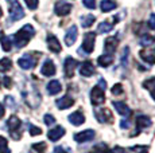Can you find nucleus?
<instances>
[{
    "label": "nucleus",
    "mask_w": 155,
    "mask_h": 153,
    "mask_svg": "<svg viewBox=\"0 0 155 153\" xmlns=\"http://www.w3.org/2000/svg\"><path fill=\"white\" fill-rule=\"evenodd\" d=\"M94 117L100 123H111L113 121V116L111 110L107 108H97L94 110Z\"/></svg>",
    "instance_id": "obj_5"
},
{
    "label": "nucleus",
    "mask_w": 155,
    "mask_h": 153,
    "mask_svg": "<svg viewBox=\"0 0 155 153\" xmlns=\"http://www.w3.org/2000/svg\"><path fill=\"white\" fill-rule=\"evenodd\" d=\"M2 82H3V85H4V86L7 87V89H10V87L12 86V81H11V78H10V76H4Z\"/></svg>",
    "instance_id": "obj_41"
},
{
    "label": "nucleus",
    "mask_w": 155,
    "mask_h": 153,
    "mask_svg": "<svg viewBox=\"0 0 155 153\" xmlns=\"http://www.w3.org/2000/svg\"><path fill=\"white\" fill-rule=\"evenodd\" d=\"M135 122H136V126H138L139 129H147V128H150V126L153 125V120H151L150 117H147V116H143V114L136 116Z\"/></svg>",
    "instance_id": "obj_17"
},
{
    "label": "nucleus",
    "mask_w": 155,
    "mask_h": 153,
    "mask_svg": "<svg viewBox=\"0 0 155 153\" xmlns=\"http://www.w3.org/2000/svg\"><path fill=\"white\" fill-rule=\"evenodd\" d=\"M112 152H113V153H127V151H126V149L120 148V146H115Z\"/></svg>",
    "instance_id": "obj_45"
},
{
    "label": "nucleus",
    "mask_w": 155,
    "mask_h": 153,
    "mask_svg": "<svg viewBox=\"0 0 155 153\" xmlns=\"http://www.w3.org/2000/svg\"><path fill=\"white\" fill-rule=\"evenodd\" d=\"M148 27L151 30H155V14H151L150 19H148Z\"/></svg>",
    "instance_id": "obj_43"
},
{
    "label": "nucleus",
    "mask_w": 155,
    "mask_h": 153,
    "mask_svg": "<svg viewBox=\"0 0 155 153\" xmlns=\"http://www.w3.org/2000/svg\"><path fill=\"white\" fill-rule=\"evenodd\" d=\"M99 86H100V87H103V89L105 90L107 83H105V81H104V79H100V81H99Z\"/></svg>",
    "instance_id": "obj_47"
},
{
    "label": "nucleus",
    "mask_w": 155,
    "mask_h": 153,
    "mask_svg": "<svg viewBox=\"0 0 155 153\" xmlns=\"http://www.w3.org/2000/svg\"><path fill=\"white\" fill-rule=\"evenodd\" d=\"M28 130H30V134H31V136H38V134L42 133V130L34 125H28Z\"/></svg>",
    "instance_id": "obj_37"
},
{
    "label": "nucleus",
    "mask_w": 155,
    "mask_h": 153,
    "mask_svg": "<svg viewBox=\"0 0 155 153\" xmlns=\"http://www.w3.org/2000/svg\"><path fill=\"white\" fill-rule=\"evenodd\" d=\"M113 106H115L116 111H117L120 116L126 117V118H128L131 114V109L127 106L124 102H120V101H113Z\"/></svg>",
    "instance_id": "obj_18"
},
{
    "label": "nucleus",
    "mask_w": 155,
    "mask_h": 153,
    "mask_svg": "<svg viewBox=\"0 0 155 153\" xmlns=\"http://www.w3.org/2000/svg\"><path fill=\"white\" fill-rule=\"evenodd\" d=\"M25 2L30 10H37L38 4H39V0H25Z\"/></svg>",
    "instance_id": "obj_36"
},
{
    "label": "nucleus",
    "mask_w": 155,
    "mask_h": 153,
    "mask_svg": "<svg viewBox=\"0 0 155 153\" xmlns=\"http://www.w3.org/2000/svg\"><path fill=\"white\" fill-rule=\"evenodd\" d=\"M57 69H55V64L54 62L51 59H46L45 61V63L42 64V69H41V73H42V75L45 76H53L55 74Z\"/></svg>",
    "instance_id": "obj_12"
},
{
    "label": "nucleus",
    "mask_w": 155,
    "mask_h": 153,
    "mask_svg": "<svg viewBox=\"0 0 155 153\" xmlns=\"http://www.w3.org/2000/svg\"><path fill=\"white\" fill-rule=\"evenodd\" d=\"M11 67H12V62H11L10 58L0 59V71L2 73H7L8 70H11Z\"/></svg>",
    "instance_id": "obj_26"
},
{
    "label": "nucleus",
    "mask_w": 155,
    "mask_h": 153,
    "mask_svg": "<svg viewBox=\"0 0 155 153\" xmlns=\"http://www.w3.org/2000/svg\"><path fill=\"white\" fill-rule=\"evenodd\" d=\"M35 63H37V61H35L30 54L23 55V57L19 58V61H18V64H19L23 70H31L32 67L35 66Z\"/></svg>",
    "instance_id": "obj_9"
},
{
    "label": "nucleus",
    "mask_w": 155,
    "mask_h": 153,
    "mask_svg": "<svg viewBox=\"0 0 155 153\" xmlns=\"http://www.w3.org/2000/svg\"><path fill=\"white\" fill-rule=\"evenodd\" d=\"M0 153H11L10 149H5V151H3V152H0Z\"/></svg>",
    "instance_id": "obj_49"
},
{
    "label": "nucleus",
    "mask_w": 155,
    "mask_h": 153,
    "mask_svg": "<svg viewBox=\"0 0 155 153\" xmlns=\"http://www.w3.org/2000/svg\"><path fill=\"white\" fill-rule=\"evenodd\" d=\"M7 2H10V3H11V2H14V0H7Z\"/></svg>",
    "instance_id": "obj_51"
},
{
    "label": "nucleus",
    "mask_w": 155,
    "mask_h": 153,
    "mask_svg": "<svg viewBox=\"0 0 155 153\" xmlns=\"http://www.w3.org/2000/svg\"><path fill=\"white\" fill-rule=\"evenodd\" d=\"M143 87L147 89L148 92L151 93L153 98L155 99V76H153V78H150V79H147V81L143 82Z\"/></svg>",
    "instance_id": "obj_24"
},
{
    "label": "nucleus",
    "mask_w": 155,
    "mask_h": 153,
    "mask_svg": "<svg viewBox=\"0 0 155 153\" xmlns=\"http://www.w3.org/2000/svg\"><path fill=\"white\" fill-rule=\"evenodd\" d=\"M2 15H3V11H2V8H0V17H2Z\"/></svg>",
    "instance_id": "obj_50"
},
{
    "label": "nucleus",
    "mask_w": 155,
    "mask_h": 153,
    "mask_svg": "<svg viewBox=\"0 0 155 153\" xmlns=\"http://www.w3.org/2000/svg\"><path fill=\"white\" fill-rule=\"evenodd\" d=\"M78 66V62L76 59H73L71 57H68L66 59L64 62V70H65V75L68 76V78H71L74 74V70H76V67Z\"/></svg>",
    "instance_id": "obj_7"
},
{
    "label": "nucleus",
    "mask_w": 155,
    "mask_h": 153,
    "mask_svg": "<svg viewBox=\"0 0 155 153\" xmlns=\"http://www.w3.org/2000/svg\"><path fill=\"white\" fill-rule=\"evenodd\" d=\"M132 151L136 152V153H147L148 152V146H143V145L132 146Z\"/></svg>",
    "instance_id": "obj_40"
},
{
    "label": "nucleus",
    "mask_w": 155,
    "mask_h": 153,
    "mask_svg": "<svg viewBox=\"0 0 155 153\" xmlns=\"http://www.w3.org/2000/svg\"><path fill=\"white\" fill-rule=\"evenodd\" d=\"M92 153H113V152L105 145V144H97V145L93 146Z\"/></svg>",
    "instance_id": "obj_30"
},
{
    "label": "nucleus",
    "mask_w": 155,
    "mask_h": 153,
    "mask_svg": "<svg viewBox=\"0 0 155 153\" xmlns=\"http://www.w3.org/2000/svg\"><path fill=\"white\" fill-rule=\"evenodd\" d=\"M5 105H7L10 109H16V102H15V99L11 95L5 97Z\"/></svg>",
    "instance_id": "obj_35"
},
{
    "label": "nucleus",
    "mask_w": 155,
    "mask_h": 153,
    "mask_svg": "<svg viewBox=\"0 0 155 153\" xmlns=\"http://www.w3.org/2000/svg\"><path fill=\"white\" fill-rule=\"evenodd\" d=\"M53 153H70V151L65 149L64 146H55V148H54V152H53Z\"/></svg>",
    "instance_id": "obj_44"
},
{
    "label": "nucleus",
    "mask_w": 155,
    "mask_h": 153,
    "mask_svg": "<svg viewBox=\"0 0 155 153\" xmlns=\"http://www.w3.org/2000/svg\"><path fill=\"white\" fill-rule=\"evenodd\" d=\"M128 52H130V48H128V47H126V48L123 50V54H121V62H123V64H127Z\"/></svg>",
    "instance_id": "obj_42"
},
{
    "label": "nucleus",
    "mask_w": 155,
    "mask_h": 153,
    "mask_svg": "<svg viewBox=\"0 0 155 153\" xmlns=\"http://www.w3.org/2000/svg\"><path fill=\"white\" fill-rule=\"evenodd\" d=\"M84 5L89 10H94L96 8V0H82Z\"/></svg>",
    "instance_id": "obj_39"
},
{
    "label": "nucleus",
    "mask_w": 155,
    "mask_h": 153,
    "mask_svg": "<svg viewBox=\"0 0 155 153\" xmlns=\"http://www.w3.org/2000/svg\"><path fill=\"white\" fill-rule=\"evenodd\" d=\"M7 129L10 132L11 137L14 140H20L22 137V132H23V128H22V121L18 118L16 116H11L10 118L7 120Z\"/></svg>",
    "instance_id": "obj_2"
},
{
    "label": "nucleus",
    "mask_w": 155,
    "mask_h": 153,
    "mask_svg": "<svg viewBox=\"0 0 155 153\" xmlns=\"http://www.w3.org/2000/svg\"><path fill=\"white\" fill-rule=\"evenodd\" d=\"M0 42H2V47L4 51H10L11 47H12V39L10 36H3Z\"/></svg>",
    "instance_id": "obj_31"
},
{
    "label": "nucleus",
    "mask_w": 155,
    "mask_h": 153,
    "mask_svg": "<svg viewBox=\"0 0 155 153\" xmlns=\"http://www.w3.org/2000/svg\"><path fill=\"white\" fill-rule=\"evenodd\" d=\"M70 11H71V4L65 2H58L54 7V12L58 16H66Z\"/></svg>",
    "instance_id": "obj_13"
},
{
    "label": "nucleus",
    "mask_w": 155,
    "mask_h": 153,
    "mask_svg": "<svg viewBox=\"0 0 155 153\" xmlns=\"http://www.w3.org/2000/svg\"><path fill=\"white\" fill-rule=\"evenodd\" d=\"M80 20H81L82 27L88 28V27H91V26L94 23L96 17H94L93 15H82V16H81V19H80Z\"/></svg>",
    "instance_id": "obj_25"
},
{
    "label": "nucleus",
    "mask_w": 155,
    "mask_h": 153,
    "mask_svg": "<svg viewBox=\"0 0 155 153\" xmlns=\"http://www.w3.org/2000/svg\"><path fill=\"white\" fill-rule=\"evenodd\" d=\"M117 45H119V39L115 36H109L105 39L104 42V50H105V54H113L117 48Z\"/></svg>",
    "instance_id": "obj_11"
},
{
    "label": "nucleus",
    "mask_w": 155,
    "mask_h": 153,
    "mask_svg": "<svg viewBox=\"0 0 155 153\" xmlns=\"http://www.w3.org/2000/svg\"><path fill=\"white\" fill-rule=\"evenodd\" d=\"M65 134V129L62 128V126H55V128L50 129L49 132H47V137H49L50 141H53V142H55V141H58L61 137H64Z\"/></svg>",
    "instance_id": "obj_15"
},
{
    "label": "nucleus",
    "mask_w": 155,
    "mask_h": 153,
    "mask_svg": "<svg viewBox=\"0 0 155 153\" xmlns=\"http://www.w3.org/2000/svg\"><path fill=\"white\" fill-rule=\"evenodd\" d=\"M55 105H57V108H58L59 110H65V109H69V108L73 106L74 99L71 98V97H69V95H64V97H61L59 99H57Z\"/></svg>",
    "instance_id": "obj_14"
},
{
    "label": "nucleus",
    "mask_w": 155,
    "mask_h": 153,
    "mask_svg": "<svg viewBox=\"0 0 155 153\" xmlns=\"http://www.w3.org/2000/svg\"><path fill=\"white\" fill-rule=\"evenodd\" d=\"M77 36H78V30H77L76 26H71V27L68 28L66 34H65V43H66V46H73L77 40Z\"/></svg>",
    "instance_id": "obj_10"
},
{
    "label": "nucleus",
    "mask_w": 155,
    "mask_h": 153,
    "mask_svg": "<svg viewBox=\"0 0 155 153\" xmlns=\"http://www.w3.org/2000/svg\"><path fill=\"white\" fill-rule=\"evenodd\" d=\"M10 16H11V20H14V22H18V20H20V19L25 17V11H23L22 5L19 4V2H16V0L11 2Z\"/></svg>",
    "instance_id": "obj_6"
},
{
    "label": "nucleus",
    "mask_w": 155,
    "mask_h": 153,
    "mask_svg": "<svg viewBox=\"0 0 155 153\" xmlns=\"http://www.w3.org/2000/svg\"><path fill=\"white\" fill-rule=\"evenodd\" d=\"M100 8L103 12H109V11H112L116 8V3L112 2V0H101Z\"/></svg>",
    "instance_id": "obj_23"
},
{
    "label": "nucleus",
    "mask_w": 155,
    "mask_h": 153,
    "mask_svg": "<svg viewBox=\"0 0 155 153\" xmlns=\"http://www.w3.org/2000/svg\"><path fill=\"white\" fill-rule=\"evenodd\" d=\"M46 90H47V93H49L50 95H55V94H58L62 90V85L59 83V81L54 79V81H50L49 83H47Z\"/></svg>",
    "instance_id": "obj_21"
},
{
    "label": "nucleus",
    "mask_w": 155,
    "mask_h": 153,
    "mask_svg": "<svg viewBox=\"0 0 155 153\" xmlns=\"http://www.w3.org/2000/svg\"><path fill=\"white\" fill-rule=\"evenodd\" d=\"M104 101H105V93H104V89L100 87L99 85H96V86L91 90V102H92V105L99 106V105L104 104Z\"/></svg>",
    "instance_id": "obj_4"
},
{
    "label": "nucleus",
    "mask_w": 155,
    "mask_h": 153,
    "mask_svg": "<svg viewBox=\"0 0 155 153\" xmlns=\"http://www.w3.org/2000/svg\"><path fill=\"white\" fill-rule=\"evenodd\" d=\"M94 137V130L93 129H86L84 132H80V133L74 134V141L77 142H88V141H92Z\"/></svg>",
    "instance_id": "obj_8"
},
{
    "label": "nucleus",
    "mask_w": 155,
    "mask_h": 153,
    "mask_svg": "<svg viewBox=\"0 0 155 153\" xmlns=\"http://www.w3.org/2000/svg\"><path fill=\"white\" fill-rule=\"evenodd\" d=\"M5 149H8V141L5 137L0 136V152L5 151Z\"/></svg>",
    "instance_id": "obj_38"
},
{
    "label": "nucleus",
    "mask_w": 155,
    "mask_h": 153,
    "mask_svg": "<svg viewBox=\"0 0 155 153\" xmlns=\"http://www.w3.org/2000/svg\"><path fill=\"white\" fill-rule=\"evenodd\" d=\"M80 74L82 76H92L94 74V66L92 62L86 61V62H82L81 66H80Z\"/></svg>",
    "instance_id": "obj_16"
},
{
    "label": "nucleus",
    "mask_w": 155,
    "mask_h": 153,
    "mask_svg": "<svg viewBox=\"0 0 155 153\" xmlns=\"http://www.w3.org/2000/svg\"><path fill=\"white\" fill-rule=\"evenodd\" d=\"M4 106H3L2 104H0V118H3V116H4Z\"/></svg>",
    "instance_id": "obj_48"
},
{
    "label": "nucleus",
    "mask_w": 155,
    "mask_h": 153,
    "mask_svg": "<svg viewBox=\"0 0 155 153\" xmlns=\"http://www.w3.org/2000/svg\"><path fill=\"white\" fill-rule=\"evenodd\" d=\"M120 126H121L123 129H128V128H130V122H128V120H127V121H126V120H121Z\"/></svg>",
    "instance_id": "obj_46"
},
{
    "label": "nucleus",
    "mask_w": 155,
    "mask_h": 153,
    "mask_svg": "<svg viewBox=\"0 0 155 153\" xmlns=\"http://www.w3.org/2000/svg\"><path fill=\"white\" fill-rule=\"evenodd\" d=\"M47 46H49L50 51L55 52V54L62 50L61 43H59V40L57 39V36H54V35H49V36H47Z\"/></svg>",
    "instance_id": "obj_19"
},
{
    "label": "nucleus",
    "mask_w": 155,
    "mask_h": 153,
    "mask_svg": "<svg viewBox=\"0 0 155 153\" xmlns=\"http://www.w3.org/2000/svg\"><path fill=\"white\" fill-rule=\"evenodd\" d=\"M68 120H69L70 123L78 126V125H82V123L85 122V116H84V113H81V111H74V113L69 114Z\"/></svg>",
    "instance_id": "obj_20"
},
{
    "label": "nucleus",
    "mask_w": 155,
    "mask_h": 153,
    "mask_svg": "<svg viewBox=\"0 0 155 153\" xmlns=\"http://www.w3.org/2000/svg\"><path fill=\"white\" fill-rule=\"evenodd\" d=\"M94 42H96V34H94V32H88V34H85L81 48L78 50V52L80 54H82V52H84V54H91V52H93Z\"/></svg>",
    "instance_id": "obj_3"
},
{
    "label": "nucleus",
    "mask_w": 155,
    "mask_h": 153,
    "mask_svg": "<svg viewBox=\"0 0 155 153\" xmlns=\"http://www.w3.org/2000/svg\"><path fill=\"white\" fill-rule=\"evenodd\" d=\"M32 148H34V151L38 152V153H45L46 152V142H37L32 145Z\"/></svg>",
    "instance_id": "obj_32"
},
{
    "label": "nucleus",
    "mask_w": 155,
    "mask_h": 153,
    "mask_svg": "<svg viewBox=\"0 0 155 153\" xmlns=\"http://www.w3.org/2000/svg\"><path fill=\"white\" fill-rule=\"evenodd\" d=\"M112 94L113 95H121L123 94V86H121V83H116L112 87Z\"/></svg>",
    "instance_id": "obj_34"
},
{
    "label": "nucleus",
    "mask_w": 155,
    "mask_h": 153,
    "mask_svg": "<svg viewBox=\"0 0 155 153\" xmlns=\"http://www.w3.org/2000/svg\"><path fill=\"white\" fill-rule=\"evenodd\" d=\"M112 30H113V26H112V23H109V22H101L99 24V27H97V31H99L100 34H107V32H109Z\"/></svg>",
    "instance_id": "obj_28"
},
{
    "label": "nucleus",
    "mask_w": 155,
    "mask_h": 153,
    "mask_svg": "<svg viewBox=\"0 0 155 153\" xmlns=\"http://www.w3.org/2000/svg\"><path fill=\"white\" fill-rule=\"evenodd\" d=\"M112 62H113V57L111 54H104V55H101V57L97 58V63H99V66H101V67L111 66Z\"/></svg>",
    "instance_id": "obj_22"
},
{
    "label": "nucleus",
    "mask_w": 155,
    "mask_h": 153,
    "mask_svg": "<svg viewBox=\"0 0 155 153\" xmlns=\"http://www.w3.org/2000/svg\"><path fill=\"white\" fill-rule=\"evenodd\" d=\"M43 121H45V123H46L47 126H51V125H54L55 123V118H54V116H51V114H45Z\"/></svg>",
    "instance_id": "obj_33"
},
{
    "label": "nucleus",
    "mask_w": 155,
    "mask_h": 153,
    "mask_svg": "<svg viewBox=\"0 0 155 153\" xmlns=\"http://www.w3.org/2000/svg\"><path fill=\"white\" fill-rule=\"evenodd\" d=\"M34 34H35V30L31 24L23 26V27L20 28L12 38L15 47H16V48H22V47H25L30 42V39L34 36Z\"/></svg>",
    "instance_id": "obj_1"
},
{
    "label": "nucleus",
    "mask_w": 155,
    "mask_h": 153,
    "mask_svg": "<svg viewBox=\"0 0 155 153\" xmlns=\"http://www.w3.org/2000/svg\"><path fill=\"white\" fill-rule=\"evenodd\" d=\"M140 58H142V59L144 61V62H147V63L155 64V54H151V52L142 50V51H140Z\"/></svg>",
    "instance_id": "obj_27"
},
{
    "label": "nucleus",
    "mask_w": 155,
    "mask_h": 153,
    "mask_svg": "<svg viewBox=\"0 0 155 153\" xmlns=\"http://www.w3.org/2000/svg\"><path fill=\"white\" fill-rule=\"evenodd\" d=\"M0 86H2V81H0Z\"/></svg>",
    "instance_id": "obj_52"
},
{
    "label": "nucleus",
    "mask_w": 155,
    "mask_h": 153,
    "mask_svg": "<svg viewBox=\"0 0 155 153\" xmlns=\"http://www.w3.org/2000/svg\"><path fill=\"white\" fill-rule=\"evenodd\" d=\"M154 42H155V36H153V35H143V36L140 38V40H139L140 46H143V47L151 46Z\"/></svg>",
    "instance_id": "obj_29"
}]
</instances>
